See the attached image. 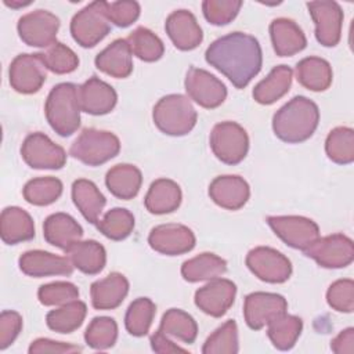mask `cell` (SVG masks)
<instances>
[{
  "mask_svg": "<svg viewBox=\"0 0 354 354\" xmlns=\"http://www.w3.org/2000/svg\"><path fill=\"white\" fill-rule=\"evenodd\" d=\"M209 65L221 72L236 88H245L260 72L263 54L259 40L243 32L216 39L205 53Z\"/></svg>",
  "mask_w": 354,
  "mask_h": 354,
  "instance_id": "obj_1",
  "label": "cell"
},
{
  "mask_svg": "<svg viewBox=\"0 0 354 354\" xmlns=\"http://www.w3.org/2000/svg\"><path fill=\"white\" fill-rule=\"evenodd\" d=\"M318 122L319 109L317 104L304 95H296L275 112L272 130L279 140L297 144L314 134Z\"/></svg>",
  "mask_w": 354,
  "mask_h": 354,
  "instance_id": "obj_2",
  "label": "cell"
},
{
  "mask_svg": "<svg viewBox=\"0 0 354 354\" xmlns=\"http://www.w3.org/2000/svg\"><path fill=\"white\" fill-rule=\"evenodd\" d=\"M80 111L79 87L73 83L54 86L44 104L46 119L61 137H69L79 129Z\"/></svg>",
  "mask_w": 354,
  "mask_h": 354,
  "instance_id": "obj_3",
  "label": "cell"
},
{
  "mask_svg": "<svg viewBox=\"0 0 354 354\" xmlns=\"http://www.w3.org/2000/svg\"><path fill=\"white\" fill-rule=\"evenodd\" d=\"M152 119L162 133L180 137L188 134L195 127L198 115L188 97L169 94L155 104Z\"/></svg>",
  "mask_w": 354,
  "mask_h": 354,
  "instance_id": "obj_4",
  "label": "cell"
},
{
  "mask_svg": "<svg viewBox=\"0 0 354 354\" xmlns=\"http://www.w3.org/2000/svg\"><path fill=\"white\" fill-rule=\"evenodd\" d=\"M120 151L119 138L106 130L84 129L72 142L69 153L87 166H100Z\"/></svg>",
  "mask_w": 354,
  "mask_h": 354,
  "instance_id": "obj_5",
  "label": "cell"
},
{
  "mask_svg": "<svg viewBox=\"0 0 354 354\" xmlns=\"http://www.w3.org/2000/svg\"><path fill=\"white\" fill-rule=\"evenodd\" d=\"M105 11L106 1H93L73 15L71 35L79 46L94 47L109 33L111 25Z\"/></svg>",
  "mask_w": 354,
  "mask_h": 354,
  "instance_id": "obj_6",
  "label": "cell"
},
{
  "mask_svg": "<svg viewBox=\"0 0 354 354\" xmlns=\"http://www.w3.org/2000/svg\"><path fill=\"white\" fill-rule=\"evenodd\" d=\"M210 148L223 163L238 165L249 151L248 133L235 122L217 123L210 133Z\"/></svg>",
  "mask_w": 354,
  "mask_h": 354,
  "instance_id": "obj_7",
  "label": "cell"
},
{
  "mask_svg": "<svg viewBox=\"0 0 354 354\" xmlns=\"http://www.w3.org/2000/svg\"><path fill=\"white\" fill-rule=\"evenodd\" d=\"M21 155L28 166L39 170H58L66 163L65 149L40 131L30 133L25 137L21 147Z\"/></svg>",
  "mask_w": 354,
  "mask_h": 354,
  "instance_id": "obj_8",
  "label": "cell"
},
{
  "mask_svg": "<svg viewBox=\"0 0 354 354\" xmlns=\"http://www.w3.org/2000/svg\"><path fill=\"white\" fill-rule=\"evenodd\" d=\"M245 263L259 279L268 283H283L292 274L290 260L268 246H257L249 250Z\"/></svg>",
  "mask_w": 354,
  "mask_h": 354,
  "instance_id": "obj_9",
  "label": "cell"
},
{
  "mask_svg": "<svg viewBox=\"0 0 354 354\" xmlns=\"http://www.w3.org/2000/svg\"><path fill=\"white\" fill-rule=\"evenodd\" d=\"M267 224L288 246L303 252L319 238L317 223L303 216H268Z\"/></svg>",
  "mask_w": 354,
  "mask_h": 354,
  "instance_id": "obj_10",
  "label": "cell"
},
{
  "mask_svg": "<svg viewBox=\"0 0 354 354\" xmlns=\"http://www.w3.org/2000/svg\"><path fill=\"white\" fill-rule=\"evenodd\" d=\"M21 40L32 47H50L57 41L59 19L47 10H36L22 15L17 24Z\"/></svg>",
  "mask_w": 354,
  "mask_h": 354,
  "instance_id": "obj_11",
  "label": "cell"
},
{
  "mask_svg": "<svg viewBox=\"0 0 354 354\" xmlns=\"http://www.w3.org/2000/svg\"><path fill=\"white\" fill-rule=\"evenodd\" d=\"M304 253L324 268H343L354 260V243L343 234H333L318 238Z\"/></svg>",
  "mask_w": 354,
  "mask_h": 354,
  "instance_id": "obj_12",
  "label": "cell"
},
{
  "mask_svg": "<svg viewBox=\"0 0 354 354\" xmlns=\"http://www.w3.org/2000/svg\"><path fill=\"white\" fill-rule=\"evenodd\" d=\"M308 12L315 25V37L325 47H335L342 37L343 10L332 0L307 3Z\"/></svg>",
  "mask_w": 354,
  "mask_h": 354,
  "instance_id": "obj_13",
  "label": "cell"
},
{
  "mask_svg": "<svg viewBox=\"0 0 354 354\" xmlns=\"http://www.w3.org/2000/svg\"><path fill=\"white\" fill-rule=\"evenodd\" d=\"M185 90L191 100L207 109L220 106L227 98L224 83L207 71L195 66H191L187 72Z\"/></svg>",
  "mask_w": 354,
  "mask_h": 354,
  "instance_id": "obj_14",
  "label": "cell"
},
{
  "mask_svg": "<svg viewBox=\"0 0 354 354\" xmlns=\"http://www.w3.org/2000/svg\"><path fill=\"white\" fill-rule=\"evenodd\" d=\"M288 301L282 295L270 292H253L245 297L243 318L246 325L259 330L279 314L286 313Z\"/></svg>",
  "mask_w": 354,
  "mask_h": 354,
  "instance_id": "obj_15",
  "label": "cell"
},
{
  "mask_svg": "<svg viewBox=\"0 0 354 354\" xmlns=\"http://www.w3.org/2000/svg\"><path fill=\"white\" fill-rule=\"evenodd\" d=\"M10 84L21 94L37 93L46 82V66L39 54H19L10 65Z\"/></svg>",
  "mask_w": 354,
  "mask_h": 354,
  "instance_id": "obj_16",
  "label": "cell"
},
{
  "mask_svg": "<svg viewBox=\"0 0 354 354\" xmlns=\"http://www.w3.org/2000/svg\"><path fill=\"white\" fill-rule=\"evenodd\" d=\"M194 232L183 224H160L151 230L148 235L149 246L166 256H178L188 253L195 246Z\"/></svg>",
  "mask_w": 354,
  "mask_h": 354,
  "instance_id": "obj_17",
  "label": "cell"
},
{
  "mask_svg": "<svg viewBox=\"0 0 354 354\" xmlns=\"http://www.w3.org/2000/svg\"><path fill=\"white\" fill-rule=\"evenodd\" d=\"M236 286L225 278L210 279L209 283L195 292V304L205 314L220 318L234 304Z\"/></svg>",
  "mask_w": 354,
  "mask_h": 354,
  "instance_id": "obj_18",
  "label": "cell"
},
{
  "mask_svg": "<svg viewBox=\"0 0 354 354\" xmlns=\"http://www.w3.org/2000/svg\"><path fill=\"white\" fill-rule=\"evenodd\" d=\"M19 268L25 275L33 278L51 275H71L73 264L69 257L58 256L44 250H28L18 260Z\"/></svg>",
  "mask_w": 354,
  "mask_h": 354,
  "instance_id": "obj_19",
  "label": "cell"
},
{
  "mask_svg": "<svg viewBox=\"0 0 354 354\" xmlns=\"http://www.w3.org/2000/svg\"><path fill=\"white\" fill-rule=\"evenodd\" d=\"M165 29L176 48L181 51L194 50L203 40V33L198 21L188 10L173 11L166 18Z\"/></svg>",
  "mask_w": 354,
  "mask_h": 354,
  "instance_id": "obj_20",
  "label": "cell"
},
{
  "mask_svg": "<svg viewBox=\"0 0 354 354\" xmlns=\"http://www.w3.org/2000/svg\"><path fill=\"white\" fill-rule=\"evenodd\" d=\"M118 101V94L112 86L91 76L82 86H79L80 109L90 115L109 113Z\"/></svg>",
  "mask_w": 354,
  "mask_h": 354,
  "instance_id": "obj_21",
  "label": "cell"
},
{
  "mask_svg": "<svg viewBox=\"0 0 354 354\" xmlns=\"http://www.w3.org/2000/svg\"><path fill=\"white\" fill-rule=\"evenodd\" d=\"M209 196L220 207L238 210L248 202L250 188L239 176H218L209 185Z\"/></svg>",
  "mask_w": 354,
  "mask_h": 354,
  "instance_id": "obj_22",
  "label": "cell"
},
{
  "mask_svg": "<svg viewBox=\"0 0 354 354\" xmlns=\"http://www.w3.org/2000/svg\"><path fill=\"white\" fill-rule=\"evenodd\" d=\"M270 37L274 51L279 57H292L307 46L301 28L289 18H275L270 24Z\"/></svg>",
  "mask_w": 354,
  "mask_h": 354,
  "instance_id": "obj_23",
  "label": "cell"
},
{
  "mask_svg": "<svg viewBox=\"0 0 354 354\" xmlns=\"http://www.w3.org/2000/svg\"><path fill=\"white\" fill-rule=\"evenodd\" d=\"M129 293V281L120 272H111L91 283V304L97 310H113L122 304Z\"/></svg>",
  "mask_w": 354,
  "mask_h": 354,
  "instance_id": "obj_24",
  "label": "cell"
},
{
  "mask_svg": "<svg viewBox=\"0 0 354 354\" xmlns=\"http://www.w3.org/2000/svg\"><path fill=\"white\" fill-rule=\"evenodd\" d=\"M43 236L47 243L68 250L83 236L82 225L66 213L50 214L43 223Z\"/></svg>",
  "mask_w": 354,
  "mask_h": 354,
  "instance_id": "obj_25",
  "label": "cell"
},
{
  "mask_svg": "<svg viewBox=\"0 0 354 354\" xmlns=\"http://www.w3.org/2000/svg\"><path fill=\"white\" fill-rule=\"evenodd\" d=\"M131 50L126 39H116L95 57V66L116 79H124L133 72Z\"/></svg>",
  "mask_w": 354,
  "mask_h": 354,
  "instance_id": "obj_26",
  "label": "cell"
},
{
  "mask_svg": "<svg viewBox=\"0 0 354 354\" xmlns=\"http://www.w3.org/2000/svg\"><path fill=\"white\" fill-rule=\"evenodd\" d=\"M0 236L7 245H17L35 238V223L30 214L18 207L8 206L0 216Z\"/></svg>",
  "mask_w": 354,
  "mask_h": 354,
  "instance_id": "obj_27",
  "label": "cell"
},
{
  "mask_svg": "<svg viewBox=\"0 0 354 354\" xmlns=\"http://www.w3.org/2000/svg\"><path fill=\"white\" fill-rule=\"evenodd\" d=\"M181 198V188L176 181L158 178L151 184L144 205L152 214H166L178 209Z\"/></svg>",
  "mask_w": 354,
  "mask_h": 354,
  "instance_id": "obj_28",
  "label": "cell"
},
{
  "mask_svg": "<svg viewBox=\"0 0 354 354\" xmlns=\"http://www.w3.org/2000/svg\"><path fill=\"white\" fill-rule=\"evenodd\" d=\"M142 183V174L138 167L129 163L115 165L106 171L105 185L109 192L119 199H133L137 196Z\"/></svg>",
  "mask_w": 354,
  "mask_h": 354,
  "instance_id": "obj_29",
  "label": "cell"
},
{
  "mask_svg": "<svg viewBox=\"0 0 354 354\" xmlns=\"http://www.w3.org/2000/svg\"><path fill=\"white\" fill-rule=\"evenodd\" d=\"M73 267L87 275L101 272L106 263L105 248L97 241H77L65 250Z\"/></svg>",
  "mask_w": 354,
  "mask_h": 354,
  "instance_id": "obj_30",
  "label": "cell"
},
{
  "mask_svg": "<svg viewBox=\"0 0 354 354\" xmlns=\"http://www.w3.org/2000/svg\"><path fill=\"white\" fill-rule=\"evenodd\" d=\"M72 199L75 206L88 223H98L100 214L106 205V199L93 181L86 178H79L73 181Z\"/></svg>",
  "mask_w": 354,
  "mask_h": 354,
  "instance_id": "obj_31",
  "label": "cell"
},
{
  "mask_svg": "<svg viewBox=\"0 0 354 354\" xmlns=\"http://www.w3.org/2000/svg\"><path fill=\"white\" fill-rule=\"evenodd\" d=\"M293 71L288 65L275 66L266 79L260 80L253 88V98L261 105H271L283 97L292 84Z\"/></svg>",
  "mask_w": 354,
  "mask_h": 354,
  "instance_id": "obj_32",
  "label": "cell"
},
{
  "mask_svg": "<svg viewBox=\"0 0 354 354\" xmlns=\"http://www.w3.org/2000/svg\"><path fill=\"white\" fill-rule=\"evenodd\" d=\"M332 68L319 57H307L296 65V79L307 90L325 91L332 84Z\"/></svg>",
  "mask_w": 354,
  "mask_h": 354,
  "instance_id": "obj_33",
  "label": "cell"
},
{
  "mask_svg": "<svg viewBox=\"0 0 354 354\" xmlns=\"http://www.w3.org/2000/svg\"><path fill=\"white\" fill-rule=\"evenodd\" d=\"M227 271V261L214 253H201L181 266V275L188 282L220 278Z\"/></svg>",
  "mask_w": 354,
  "mask_h": 354,
  "instance_id": "obj_34",
  "label": "cell"
},
{
  "mask_svg": "<svg viewBox=\"0 0 354 354\" xmlns=\"http://www.w3.org/2000/svg\"><path fill=\"white\" fill-rule=\"evenodd\" d=\"M303 329V321L296 315H289L286 313L279 314L267 324V335L278 350H290Z\"/></svg>",
  "mask_w": 354,
  "mask_h": 354,
  "instance_id": "obj_35",
  "label": "cell"
},
{
  "mask_svg": "<svg viewBox=\"0 0 354 354\" xmlns=\"http://www.w3.org/2000/svg\"><path fill=\"white\" fill-rule=\"evenodd\" d=\"M87 314L86 303L80 300L69 301L57 310H51L46 315L47 326L58 333H72L82 326Z\"/></svg>",
  "mask_w": 354,
  "mask_h": 354,
  "instance_id": "obj_36",
  "label": "cell"
},
{
  "mask_svg": "<svg viewBox=\"0 0 354 354\" xmlns=\"http://www.w3.org/2000/svg\"><path fill=\"white\" fill-rule=\"evenodd\" d=\"M159 329L165 335L173 336L188 344H192L198 336L196 321L180 308L167 310L162 317Z\"/></svg>",
  "mask_w": 354,
  "mask_h": 354,
  "instance_id": "obj_37",
  "label": "cell"
},
{
  "mask_svg": "<svg viewBox=\"0 0 354 354\" xmlns=\"http://www.w3.org/2000/svg\"><path fill=\"white\" fill-rule=\"evenodd\" d=\"M131 53L145 62H155L162 58L165 53L163 41L148 28H136L126 39Z\"/></svg>",
  "mask_w": 354,
  "mask_h": 354,
  "instance_id": "obj_38",
  "label": "cell"
},
{
  "mask_svg": "<svg viewBox=\"0 0 354 354\" xmlns=\"http://www.w3.org/2000/svg\"><path fill=\"white\" fill-rule=\"evenodd\" d=\"M155 314H156V306L151 299L148 297L136 299L129 306L124 315V326L127 332L136 337L145 336L149 332Z\"/></svg>",
  "mask_w": 354,
  "mask_h": 354,
  "instance_id": "obj_39",
  "label": "cell"
},
{
  "mask_svg": "<svg viewBox=\"0 0 354 354\" xmlns=\"http://www.w3.org/2000/svg\"><path fill=\"white\" fill-rule=\"evenodd\" d=\"M328 158L337 165H350L354 160V131L350 127L339 126L330 130L325 141Z\"/></svg>",
  "mask_w": 354,
  "mask_h": 354,
  "instance_id": "obj_40",
  "label": "cell"
},
{
  "mask_svg": "<svg viewBox=\"0 0 354 354\" xmlns=\"http://www.w3.org/2000/svg\"><path fill=\"white\" fill-rule=\"evenodd\" d=\"M62 188L61 180L55 177H37L25 184L22 194L30 205L48 206L61 196Z\"/></svg>",
  "mask_w": 354,
  "mask_h": 354,
  "instance_id": "obj_41",
  "label": "cell"
},
{
  "mask_svg": "<svg viewBox=\"0 0 354 354\" xmlns=\"http://www.w3.org/2000/svg\"><path fill=\"white\" fill-rule=\"evenodd\" d=\"M100 232L112 241L126 239L134 228V216L130 210L123 207H113L108 210L97 223Z\"/></svg>",
  "mask_w": 354,
  "mask_h": 354,
  "instance_id": "obj_42",
  "label": "cell"
},
{
  "mask_svg": "<svg viewBox=\"0 0 354 354\" xmlns=\"http://www.w3.org/2000/svg\"><path fill=\"white\" fill-rule=\"evenodd\" d=\"M238 351V326L234 319H228L217 328L202 347L203 354H235Z\"/></svg>",
  "mask_w": 354,
  "mask_h": 354,
  "instance_id": "obj_43",
  "label": "cell"
},
{
  "mask_svg": "<svg viewBox=\"0 0 354 354\" xmlns=\"http://www.w3.org/2000/svg\"><path fill=\"white\" fill-rule=\"evenodd\" d=\"M118 324L111 317H95L84 332L86 343L94 350H106L116 343Z\"/></svg>",
  "mask_w": 354,
  "mask_h": 354,
  "instance_id": "obj_44",
  "label": "cell"
},
{
  "mask_svg": "<svg viewBox=\"0 0 354 354\" xmlns=\"http://www.w3.org/2000/svg\"><path fill=\"white\" fill-rule=\"evenodd\" d=\"M44 66L57 75L73 72L79 66V58L72 48L55 41L44 53H37Z\"/></svg>",
  "mask_w": 354,
  "mask_h": 354,
  "instance_id": "obj_45",
  "label": "cell"
},
{
  "mask_svg": "<svg viewBox=\"0 0 354 354\" xmlns=\"http://www.w3.org/2000/svg\"><path fill=\"white\" fill-rule=\"evenodd\" d=\"M37 297L43 306H64L79 297V289L72 282L55 281L41 285L37 290Z\"/></svg>",
  "mask_w": 354,
  "mask_h": 354,
  "instance_id": "obj_46",
  "label": "cell"
},
{
  "mask_svg": "<svg viewBox=\"0 0 354 354\" xmlns=\"http://www.w3.org/2000/svg\"><path fill=\"white\" fill-rule=\"evenodd\" d=\"M241 7V0H205L202 3L206 21L216 26L230 24L238 15Z\"/></svg>",
  "mask_w": 354,
  "mask_h": 354,
  "instance_id": "obj_47",
  "label": "cell"
},
{
  "mask_svg": "<svg viewBox=\"0 0 354 354\" xmlns=\"http://www.w3.org/2000/svg\"><path fill=\"white\" fill-rule=\"evenodd\" d=\"M328 304L339 313H353L354 310V282L353 279H337L326 292Z\"/></svg>",
  "mask_w": 354,
  "mask_h": 354,
  "instance_id": "obj_48",
  "label": "cell"
},
{
  "mask_svg": "<svg viewBox=\"0 0 354 354\" xmlns=\"http://www.w3.org/2000/svg\"><path fill=\"white\" fill-rule=\"evenodd\" d=\"M140 4L133 0L106 1V17L109 22L119 28H127L140 17Z\"/></svg>",
  "mask_w": 354,
  "mask_h": 354,
  "instance_id": "obj_49",
  "label": "cell"
},
{
  "mask_svg": "<svg viewBox=\"0 0 354 354\" xmlns=\"http://www.w3.org/2000/svg\"><path fill=\"white\" fill-rule=\"evenodd\" d=\"M22 329V317L14 310H4L0 314V350L14 343Z\"/></svg>",
  "mask_w": 354,
  "mask_h": 354,
  "instance_id": "obj_50",
  "label": "cell"
},
{
  "mask_svg": "<svg viewBox=\"0 0 354 354\" xmlns=\"http://www.w3.org/2000/svg\"><path fill=\"white\" fill-rule=\"evenodd\" d=\"M29 354H72V353H79L82 351V347L75 346V344H69V343H64V342H55L51 339H46V337H40L36 339L30 343L29 346Z\"/></svg>",
  "mask_w": 354,
  "mask_h": 354,
  "instance_id": "obj_51",
  "label": "cell"
},
{
  "mask_svg": "<svg viewBox=\"0 0 354 354\" xmlns=\"http://www.w3.org/2000/svg\"><path fill=\"white\" fill-rule=\"evenodd\" d=\"M151 342V347L155 353H160V354H171V353H187L185 348L174 344L167 335H165L160 329H158L149 339Z\"/></svg>",
  "mask_w": 354,
  "mask_h": 354,
  "instance_id": "obj_52",
  "label": "cell"
},
{
  "mask_svg": "<svg viewBox=\"0 0 354 354\" xmlns=\"http://www.w3.org/2000/svg\"><path fill=\"white\" fill-rule=\"evenodd\" d=\"M330 348L336 354H353L354 353V329L347 328L342 330L330 342Z\"/></svg>",
  "mask_w": 354,
  "mask_h": 354,
  "instance_id": "obj_53",
  "label": "cell"
},
{
  "mask_svg": "<svg viewBox=\"0 0 354 354\" xmlns=\"http://www.w3.org/2000/svg\"><path fill=\"white\" fill-rule=\"evenodd\" d=\"M4 4L6 6H8V7H11V8H19V7H26V6H29V4H32V1H7V0H4Z\"/></svg>",
  "mask_w": 354,
  "mask_h": 354,
  "instance_id": "obj_54",
  "label": "cell"
}]
</instances>
